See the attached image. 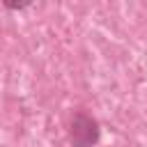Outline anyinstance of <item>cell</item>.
<instances>
[{
    "label": "cell",
    "instance_id": "cell-1",
    "mask_svg": "<svg viewBox=\"0 0 147 147\" xmlns=\"http://www.w3.org/2000/svg\"><path fill=\"white\" fill-rule=\"evenodd\" d=\"M101 138L99 122L87 113H74L69 124V140L71 147H94Z\"/></svg>",
    "mask_w": 147,
    "mask_h": 147
}]
</instances>
